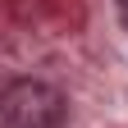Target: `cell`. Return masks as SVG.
<instances>
[{
    "mask_svg": "<svg viewBox=\"0 0 128 128\" xmlns=\"http://www.w3.org/2000/svg\"><path fill=\"white\" fill-rule=\"evenodd\" d=\"M0 124L5 128H64L69 96L41 78H9L0 87Z\"/></svg>",
    "mask_w": 128,
    "mask_h": 128,
    "instance_id": "6da1fadb",
    "label": "cell"
},
{
    "mask_svg": "<svg viewBox=\"0 0 128 128\" xmlns=\"http://www.w3.org/2000/svg\"><path fill=\"white\" fill-rule=\"evenodd\" d=\"M119 18H124V23H128V0H119Z\"/></svg>",
    "mask_w": 128,
    "mask_h": 128,
    "instance_id": "7a4b0ae2",
    "label": "cell"
}]
</instances>
